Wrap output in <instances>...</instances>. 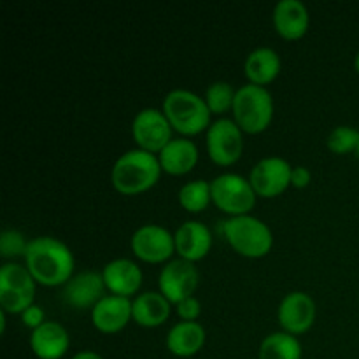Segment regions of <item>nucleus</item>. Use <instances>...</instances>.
<instances>
[{
  "label": "nucleus",
  "mask_w": 359,
  "mask_h": 359,
  "mask_svg": "<svg viewBox=\"0 0 359 359\" xmlns=\"http://www.w3.org/2000/svg\"><path fill=\"white\" fill-rule=\"evenodd\" d=\"M205 342V330L195 321L177 323L167 335V347L174 356L191 358L202 349Z\"/></svg>",
  "instance_id": "21"
},
{
  "label": "nucleus",
  "mask_w": 359,
  "mask_h": 359,
  "mask_svg": "<svg viewBox=\"0 0 359 359\" xmlns=\"http://www.w3.org/2000/svg\"><path fill=\"white\" fill-rule=\"evenodd\" d=\"M233 121L242 132L259 133L269 128L273 116V100L270 91L258 84L238 88L233 100Z\"/></svg>",
  "instance_id": "3"
},
{
  "label": "nucleus",
  "mask_w": 359,
  "mask_h": 359,
  "mask_svg": "<svg viewBox=\"0 0 359 359\" xmlns=\"http://www.w3.org/2000/svg\"><path fill=\"white\" fill-rule=\"evenodd\" d=\"M358 142L359 132L356 128H351V126H337L335 130H332L328 140H326L330 151L335 154H347L351 151H356Z\"/></svg>",
  "instance_id": "27"
},
{
  "label": "nucleus",
  "mask_w": 359,
  "mask_h": 359,
  "mask_svg": "<svg viewBox=\"0 0 359 359\" xmlns=\"http://www.w3.org/2000/svg\"><path fill=\"white\" fill-rule=\"evenodd\" d=\"M132 251L142 262H167L175 251V237L160 224H144L132 235Z\"/></svg>",
  "instance_id": "12"
},
{
  "label": "nucleus",
  "mask_w": 359,
  "mask_h": 359,
  "mask_svg": "<svg viewBox=\"0 0 359 359\" xmlns=\"http://www.w3.org/2000/svg\"><path fill=\"white\" fill-rule=\"evenodd\" d=\"M259 359H302V346L291 333L276 332L259 346Z\"/></svg>",
  "instance_id": "24"
},
{
  "label": "nucleus",
  "mask_w": 359,
  "mask_h": 359,
  "mask_svg": "<svg viewBox=\"0 0 359 359\" xmlns=\"http://www.w3.org/2000/svg\"><path fill=\"white\" fill-rule=\"evenodd\" d=\"M161 174L156 154L144 149H132L121 154L112 167V186L123 195H137L153 188Z\"/></svg>",
  "instance_id": "2"
},
{
  "label": "nucleus",
  "mask_w": 359,
  "mask_h": 359,
  "mask_svg": "<svg viewBox=\"0 0 359 359\" xmlns=\"http://www.w3.org/2000/svg\"><path fill=\"white\" fill-rule=\"evenodd\" d=\"M132 304L128 298L105 294L93 309H91V323L97 330L104 333H116L126 326L132 318Z\"/></svg>",
  "instance_id": "15"
},
{
  "label": "nucleus",
  "mask_w": 359,
  "mask_h": 359,
  "mask_svg": "<svg viewBox=\"0 0 359 359\" xmlns=\"http://www.w3.org/2000/svg\"><path fill=\"white\" fill-rule=\"evenodd\" d=\"M212 202L223 212L233 216H245L256 203V191L251 182L238 174L217 175L210 182Z\"/></svg>",
  "instance_id": "7"
},
{
  "label": "nucleus",
  "mask_w": 359,
  "mask_h": 359,
  "mask_svg": "<svg viewBox=\"0 0 359 359\" xmlns=\"http://www.w3.org/2000/svg\"><path fill=\"white\" fill-rule=\"evenodd\" d=\"M161 170L172 175H182L193 170L198 161V149L195 142L188 139H172L158 154Z\"/></svg>",
  "instance_id": "20"
},
{
  "label": "nucleus",
  "mask_w": 359,
  "mask_h": 359,
  "mask_svg": "<svg viewBox=\"0 0 359 359\" xmlns=\"http://www.w3.org/2000/svg\"><path fill=\"white\" fill-rule=\"evenodd\" d=\"M311 172L305 167H294L293 174H291V184H293L294 188H305V186H309V182H311Z\"/></svg>",
  "instance_id": "31"
},
{
  "label": "nucleus",
  "mask_w": 359,
  "mask_h": 359,
  "mask_svg": "<svg viewBox=\"0 0 359 359\" xmlns=\"http://www.w3.org/2000/svg\"><path fill=\"white\" fill-rule=\"evenodd\" d=\"M273 25L284 39L304 37L309 28V11L300 0H280L273 7Z\"/></svg>",
  "instance_id": "19"
},
{
  "label": "nucleus",
  "mask_w": 359,
  "mask_h": 359,
  "mask_svg": "<svg viewBox=\"0 0 359 359\" xmlns=\"http://www.w3.org/2000/svg\"><path fill=\"white\" fill-rule=\"evenodd\" d=\"M163 114L170 121L172 128L182 135L203 132L210 121L205 98H200L188 90H172L163 100Z\"/></svg>",
  "instance_id": "4"
},
{
  "label": "nucleus",
  "mask_w": 359,
  "mask_h": 359,
  "mask_svg": "<svg viewBox=\"0 0 359 359\" xmlns=\"http://www.w3.org/2000/svg\"><path fill=\"white\" fill-rule=\"evenodd\" d=\"M291 174H293V167L284 158L270 156L263 158L255 165L249 182L256 195L273 198L291 184Z\"/></svg>",
  "instance_id": "11"
},
{
  "label": "nucleus",
  "mask_w": 359,
  "mask_h": 359,
  "mask_svg": "<svg viewBox=\"0 0 359 359\" xmlns=\"http://www.w3.org/2000/svg\"><path fill=\"white\" fill-rule=\"evenodd\" d=\"M356 156L359 158V142H358V147H356Z\"/></svg>",
  "instance_id": "34"
},
{
  "label": "nucleus",
  "mask_w": 359,
  "mask_h": 359,
  "mask_svg": "<svg viewBox=\"0 0 359 359\" xmlns=\"http://www.w3.org/2000/svg\"><path fill=\"white\" fill-rule=\"evenodd\" d=\"M72 359H104L100 354L93 353V351H83V353H77Z\"/></svg>",
  "instance_id": "32"
},
{
  "label": "nucleus",
  "mask_w": 359,
  "mask_h": 359,
  "mask_svg": "<svg viewBox=\"0 0 359 359\" xmlns=\"http://www.w3.org/2000/svg\"><path fill=\"white\" fill-rule=\"evenodd\" d=\"M277 316H279V323L284 332L291 335H300L314 325L316 304L307 293L293 291L283 298Z\"/></svg>",
  "instance_id": "13"
},
{
  "label": "nucleus",
  "mask_w": 359,
  "mask_h": 359,
  "mask_svg": "<svg viewBox=\"0 0 359 359\" xmlns=\"http://www.w3.org/2000/svg\"><path fill=\"white\" fill-rule=\"evenodd\" d=\"M200 302L195 297H189L186 300H182L181 304H177V316L182 321H195L200 316Z\"/></svg>",
  "instance_id": "29"
},
{
  "label": "nucleus",
  "mask_w": 359,
  "mask_h": 359,
  "mask_svg": "<svg viewBox=\"0 0 359 359\" xmlns=\"http://www.w3.org/2000/svg\"><path fill=\"white\" fill-rule=\"evenodd\" d=\"M28 272L42 286H65L72 279L74 256L62 241L37 237L28 242L25 255Z\"/></svg>",
  "instance_id": "1"
},
{
  "label": "nucleus",
  "mask_w": 359,
  "mask_h": 359,
  "mask_svg": "<svg viewBox=\"0 0 359 359\" xmlns=\"http://www.w3.org/2000/svg\"><path fill=\"white\" fill-rule=\"evenodd\" d=\"M132 133L139 149L149 151V153H161L165 146L172 140V125L158 109H142L133 118Z\"/></svg>",
  "instance_id": "9"
},
{
  "label": "nucleus",
  "mask_w": 359,
  "mask_h": 359,
  "mask_svg": "<svg viewBox=\"0 0 359 359\" xmlns=\"http://www.w3.org/2000/svg\"><path fill=\"white\" fill-rule=\"evenodd\" d=\"M105 287L116 297L128 298L135 294L142 284V270L135 263L126 258H118L109 262L102 270Z\"/></svg>",
  "instance_id": "16"
},
{
  "label": "nucleus",
  "mask_w": 359,
  "mask_h": 359,
  "mask_svg": "<svg viewBox=\"0 0 359 359\" xmlns=\"http://www.w3.org/2000/svg\"><path fill=\"white\" fill-rule=\"evenodd\" d=\"M223 231L231 248L245 258H262L272 249L273 237L270 228L249 214L224 221Z\"/></svg>",
  "instance_id": "5"
},
{
  "label": "nucleus",
  "mask_w": 359,
  "mask_h": 359,
  "mask_svg": "<svg viewBox=\"0 0 359 359\" xmlns=\"http://www.w3.org/2000/svg\"><path fill=\"white\" fill-rule=\"evenodd\" d=\"M244 70L251 84L265 86V84L272 83L277 74L280 72V58L276 49L256 48L245 58Z\"/></svg>",
  "instance_id": "23"
},
{
  "label": "nucleus",
  "mask_w": 359,
  "mask_h": 359,
  "mask_svg": "<svg viewBox=\"0 0 359 359\" xmlns=\"http://www.w3.org/2000/svg\"><path fill=\"white\" fill-rule=\"evenodd\" d=\"M35 279L27 266L6 263L0 269V307L9 314H23L34 305Z\"/></svg>",
  "instance_id": "6"
},
{
  "label": "nucleus",
  "mask_w": 359,
  "mask_h": 359,
  "mask_svg": "<svg viewBox=\"0 0 359 359\" xmlns=\"http://www.w3.org/2000/svg\"><path fill=\"white\" fill-rule=\"evenodd\" d=\"M21 319H23V325L27 326V328H32V330H37L39 326L44 325V311H42L39 305H30V307L27 309V311L21 314Z\"/></svg>",
  "instance_id": "30"
},
{
  "label": "nucleus",
  "mask_w": 359,
  "mask_h": 359,
  "mask_svg": "<svg viewBox=\"0 0 359 359\" xmlns=\"http://www.w3.org/2000/svg\"><path fill=\"white\" fill-rule=\"evenodd\" d=\"M212 200L210 195V182L198 179L184 184L179 191V202L189 212H202L209 202Z\"/></svg>",
  "instance_id": "25"
},
{
  "label": "nucleus",
  "mask_w": 359,
  "mask_h": 359,
  "mask_svg": "<svg viewBox=\"0 0 359 359\" xmlns=\"http://www.w3.org/2000/svg\"><path fill=\"white\" fill-rule=\"evenodd\" d=\"M354 67H356V70H358V74H359V53L356 55V60H354Z\"/></svg>",
  "instance_id": "33"
},
{
  "label": "nucleus",
  "mask_w": 359,
  "mask_h": 359,
  "mask_svg": "<svg viewBox=\"0 0 359 359\" xmlns=\"http://www.w3.org/2000/svg\"><path fill=\"white\" fill-rule=\"evenodd\" d=\"M170 316V302L161 293L147 291L139 294L132 304V318L146 328L161 326Z\"/></svg>",
  "instance_id": "22"
},
{
  "label": "nucleus",
  "mask_w": 359,
  "mask_h": 359,
  "mask_svg": "<svg viewBox=\"0 0 359 359\" xmlns=\"http://www.w3.org/2000/svg\"><path fill=\"white\" fill-rule=\"evenodd\" d=\"M160 293L167 298L170 304H181L186 298L193 297V291L198 286V270L188 259H172L161 269Z\"/></svg>",
  "instance_id": "10"
},
{
  "label": "nucleus",
  "mask_w": 359,
  "mask_h": 359,
  "mask_svg": "<svg viewBox=\"0 0 359 359\" xmlns=\"http://www.w3.org/2000/svg\"><path fill=\"white\" fill-rule=\"evenodd\" d=\"M233 88L226 81H216L207 88L205 93V104L209 107L210 114H223L228 109H233L235 100Z\"/></svg>",
  "instance_id": "26"
},
{
  "label": "nucleus",
  "mask_w": 359,
  "mask_h": 359,
  "mask_svg": "<svg viewBox=\"0 0 359 359\" xmlns=\"http://www.w3.org/2000/svg\"><path fill=\"white\" fill-rule=\"evenodd\" d=\"M207 151L214 163L233 165L242 154V130L233 119L221 118L207 130Z\"/></svg>",
  "instance_id": "8"
},
{
  "label": "nucleus",
  "mask_w": 359,
  "mask_h": 359,
  "mask_svg": "<svg viewBox=\"0 0 359 359\" xmlns=\"http://www.w3.org/2000/svg\"><path fill=\"white\" fill-rule=\"evenodd\" d=\"M28 242L23 235L16 230H4L0 237V255L2 258H16V256L27 255Z\"/></svg>",
  "instance_id": "28"
},
{
  "label": "nucleus",
  "mask_w": 359,
  "mask_h": 359,
  "mask_svg": "<svg viewBox=\"0 0 359 359\" xmlns=\"http://www.w3.org/2000/svg\"><path fill=\"white\" fill-rule=\"evenodd\" d=\"M70 337L60 323L46 321L32 332L30 347L39 359H60L67 354Z\"/></svg>",
  "instance_id": "17"
},
{
  "label": "nucleus",
  "mask_w": 359,
  "mask_h": 359,
  "mask_svg": "<svg viewBox=\"0 0 359 359\" xmlns=\"http://www.w3.org/2000/svg\"><path fill=\"white\" fill-rule=\"evenodd\" d=\"M105 290L107 287L102 273L81 272L63 286L62 298L67 305L83 311V309H93L105 297Z\"/></svg>",
  "instance_id": "14"
},
{
  "label": "nucleus",
  "mask_w": 359,
  "mask_h": 359,
  "mask_svg": "<svg viewBox=\"0 0 359 359\" xmlns=\"http://www.w3.org/2000/svg\"><path fill=\"white\" fill-rule=\"evenodd\" d=\"M175 251L181 255L182 259L188 262H198L212 245V237H210L209 228L200 221H186L184 224L175 231Z\"/></svg>",
  "instance_id": "18"
}]
</instances>
